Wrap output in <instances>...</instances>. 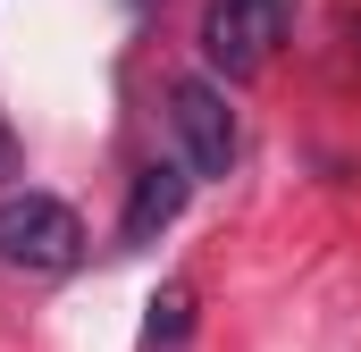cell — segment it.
<instances>
[{"label":"cell","mask_w":361,"mask_h":352,"mask_svg":"<svg viewBox=\"0 0 361 352\" xmlns=\"http://www.w3.org/2000/svg\"><path fill=\"white\" fill-rule=\"evenodd\" d=\"M277 42H286V0H210L202 17V59L219 76H261Z\"/></svg>","instance_id":"7a4b0ae2"},{"label":"cell","mask_w":361,"mask_h":352,"mask_svg":"<svg viewBox=\"0 0 361 352\" xmlns=\"http://www.w3.org/2000/svg\"><path fill=\"white\" fill-rule=\"evenodd\" d=\"M185 193H193V176L185 168H143L135 176V193H126V218H118V252H143V244H160L169 227L185 218Z\"/></svg>","instance_id":"277c9868"},{"label":"cell","mask_w":361,"mask_h":352,"mask_svg":"<svg viewBox=\"0 0 361 352\" xmlns=\"http://www.w3.org/2000/svg\"><path fill=\"white\" fill-rule=\"evenodd\" d=\"M76 260H85V227L59 193H0V268L59 277Z\"/></svg>","instance_id":"6da1fadb"},{"label":"cell","mask_w":361,"mask_h":352,"mask_svg":"<svg viewBox=\"0 0 361 352\" xmlns=\"http://www.w3.org/2000/svg\"><path fill=\"white\" fill-rule=\"evenodd\" d=\"M185 310H193V294H185V285H160V294H152V319H143V344H152V352L177 344V336H185Z\"/></svg>","instance_id":"5b68a950"},{"label":"cell","mask_w":361,"mask_h":352,"mask_svg":"<svg viewBox=\"0 0 361 352\" xmlns=\"http://www.w3.org/2000/svg\"><path fill=\"white\" fill-rule=\"evenodd\" d=\"M8 160H17V134H8V126H0V168H8Z\"/></svg>","instance_id":"8992f818"},{"label":"cell","mask_w":361,"mask_h":352,"mask_svg":"<svg viewBox=\"0 0 361 352\" xmlns=\"http://www.w3.org/2000/svg\"><path fill=\"white\" fill-rule=\"evenodd\" d=\"M169 126H177L185 176H227L235 168V109L210 76H177L169 84Z\"/></svg>","instance_id":"3957f363"}]
</instances>
